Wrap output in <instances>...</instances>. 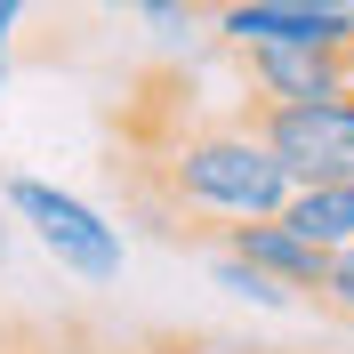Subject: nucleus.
<instances>
[{
	"mask_svg": "<svg viewBox=\"0 0 354 354\" xmlns=\"http://www.w3.org/2000/svg\"><path fill=\"white\" fill-rule=\"evenodd\" d=\"M209 274H218V290H234V298H250V306H298V290L274 282L266 266H250L242 250H218V258H209Z\"/></svg>",
	"mask_w": 354,
	"mask_h": 354,
	"instance_id": "8",
	"label": "nucleus"
},
{
	"mask_svg": "<svg viewBox=\"0 0 354 354\" xmlns=\"http://www.w3.org/2000/svg\"><path fill=\"white\" fill-rule=\"evenodd\" d=\"M8 242H17V209L0 201V258H8Z\"/></svg>",
	"mask_w": 354,
	"mask_h": 354,
	"instance_id": "12",
	"label": "nucleus"
},
{
	"mask_svg": "<svg viewBox=\"0 0 354 354\" xmlns=\"http://www.w3.org/2000/svg\"><path fill=\"white\" fill-rule=\"evenodd\" d=\"M322 306L330 314H354V242L330 250V282H322Z\"/></svg>",
	"mask_w": 354,
	"mask_h": 354,
	"instance_id": "10",
	"label": "nucleus"
},
{
	"mask_svg": "<svg viewBox=\"0 0 354 354\" xmlns=\"http://www.w3.org/2000/svg\"><path fill=\"white\" fill-rule=\"evenodd\" d=\"M161 161V194H169L177 225H242V218H282L290 201V169L274 161V145L258 137L250 113L234 121H194V129H169L153 145Z\"/></svg>",
	"mask_w": 354,
	"mask_h": 354,
	"instance_id": "1",
	"label": "nucleus"
},
{
	"mask_svg": "<svg viewBox=\"0 0 354 354\" xmlns=\"http://www.w3.org/2000/svg\"><path fill=\"white\" fill-rule=\"evenodd\" d=\"M0 97H8V57H0Z\"/></svg>",
	"mask_w": 354,
	"mask_h": 354,
	"instance_id": "14",
	"label": "nucleus"
},
{
	"mask_svg": "<svg viewBox=\"0 0 354 354\" xmlns=\"http://www.w3.org/2000/svg\"><path fill=\"white\" fill-rule=\"evenodd\" d=\"M218 250H242L250 266H266L274 282H290L298 298H322V282H330V250H314L298 225L282 218H242V225H218Z\"/></svg>",
	"mask_w": 354,
	"mask_h": 354,
	"instance_id": "6",
	"label": "nucleus"
},
{
	"mask_svg": "<svg viewBox=\"0 0 354 354\" xmlns=\"http://www.w3.org/2000/svg\"><path fill=\"white\" fill-rule=\"evenodd\" d=\"M24 8H32V0H0V57L17 48V24H24Z\"/></svg>",
	"mask_w": 354,
	"mask_h": 354,
	"instance_id": "11",
	"label": "nucleus"
},
{
	"mask_svg": "<svg viewBox=\"0 0 354 354\" xmlns=\"http://www.w3.org/2000/svg\"><path fill=\"white\" fill-rule=\"evenodd\" d=\"M266 8H346V0H266Z\"/></svg>",
	"mask_w": 354,
	"mask_h": 354,
	"instance_id": "13",
	"label": "nucleus"
},
{
	"mask_svg": "<svg viewBox=\"0 0 354 354\" xmlns=\"http://www.w3.org/2000/svg\"><path fill=\"white\" fill-rule=\"evenodd\" d=\"M169 354H185V346H169Z\"/></svg>",
	"mask_w": 354,
	"mask_h": 354,
	"instance_id": "15",
	"label": "nucleus"
},
{
	"mask_svg": "<svg viewBox=\"0 0 354 354\" xmlns=\"http://www.w3.org/2000/svg\"><path fill=\"white\" fill-rule=\"evenodd\" d=\"M0 201L17 209V225L32 234V242L48 250V258L65 266V274H81V282H113L121 274V225L97 209V201H81L73 185H48V177H8L0 185Z\"/></svg>",
	"mask_w": 354,
	"mask_h": 354,
	"instance_id": "2",
	"label": "nucleus"
},
{
	"mask_svg": "<svg viewBox=\"0 0 354 354\" xmlns=\"http://www.w3.org/2000/svg\"><path fill=\"white\" fill-rule=\"evenodd\" d=\"M105 8H121V17H153V24H161V32H177V24L194 17L201 0H105Z\"/></svg>",
	"mask_w": 354,
	"mask_h": 354,
	"instance_id": "9",
	"label": "nucleus"
},
{
	"mask_svg": "<svg viewBox=\"0 0 354 354\" xmlns=\"http://www.w3.org/2000/svg\"><path fill=\"white\" fill-rule=\"evenodd\" d=\"M250 81V105H298V97H346L354 57L338 48H234Z\"/></svg>",
	"mask_w": 354,
	"mask_h": 354,
	"instance_id": "5",
	"label": "nucleus"
},
{
	"mask_svg": "<svg viewBox=\"0 0 354 354\" xmlns=\"http://www.w3.org/2000/svg\"><path fill=\"white\" fill-rule=\"evenodd\" d=\"M282 225H298L314 250H346L354 242V177H338V185H290Z\"/></svg>",
	"mask_w": 354,
	"mask_h": 354,
	"instance_id": "7",
	"label": "nucleus"
},
{
	"mask_svg": "<svg viewBox=\"0 0 354 354\" xmlns=\"http://www.w3.org/2000/svg\"><path fill=\"white\" fill-rule=\"evenodd\" d=\"M290 185H338L354 177V88L346 97H298V105H242Z\"/></svg>",
	"mask_w": 354,
	"mask_h": 354,
	"instance_id": "3",
	"label": "nucleus"
},
{
	"mask_svg": "<svg viewBox=\"0 0 354 354\" xmlns=\"http://www.w3.org/2000/svg\"><path fill=\"white\" fill-rule=\"evenodd\" d=\"M225 48H338L354 57V8H266V0H201Z\"/></svg>",
	"mask_w": 354,
	"mask_h": 354,
	"instance_id": "4",
	"label": "nucleus"
}]
</instances>
